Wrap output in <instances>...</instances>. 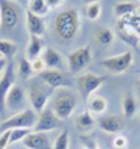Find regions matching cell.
Wrapping results in <instances>:
<instances>
[{
	"instance_id": "12",
	"label": "cell",
	"mask_w": 140,
	"mask_h": 149,
	"mask_svg": "<svg viewBox=\"0 0 140 149\" xmlns=\"http://www.w3.org/2000/svg\"><path fill=\"white\" fill-rule=\"evenodd\" d=\"M59 125V118L55 114L50 108H45L43 111H41L38 114V118H37V123H35V127H34L32 131H37V132H48V131H52V130H56Z\"/></svg>"
},
{
	"instance_id": "13",
	"label": "cell",
	"mask_w": 140,
	"mask_h": 149,
	"mask_svg": "<svg viewBox=\"0 0 140 149\" xmlns=\"http://www.w3.org/2000/svg\"><path fill=\"white\" fill-rule=\"evenodd\" d=\"M25 148L28 149H52V142L46 132L31 131L23 141Z\"/></svg>"
},
{
	"instance_id": "26",
	"label": "cell",
	"mask_w": 140,
	"mask_h": 149,
	"mask_svg": "<svg viewBox=\"0 0 140 149\" xmlns=\"http://www.w3.org/2000/svg\"><path fill=\"white\" fill-rule=\"evenodd\" d=\"M101 10H102V7H101L99 1H91L86 6V16H87L88 20L94 21L101 16Z\"/></svg>"
},
{
	"instance_id": "10",
	"label": "cell",
	"mask_w": 140,
	"mask_h": 149,
	"mask_svg": "<svg viewBox=\"0 0 140 149\" xmlns=\"http://www.w3.org/2000/svg\"><path fill=\"white\" fill-rule=\"evenodd\" d=\"M14 83H16L14 65L11 62H8L4 72L0 74V113H3L6 110V97Z\"/></svg>"
},
{
	"instance_id": "20",
	"label": "cell",
	"mask_w": 140,
	"mask_h": 149,
	"mask_svg": "<svg viewBox=\"0 0 140 149\" xmlns=\"http://www.w3.org/2000/svg\"><path fill=\"white\" fill-rule=\"evenodd\" d=\"M87 101H88V111L92 114H102L108 108V101L102 96H92Z\"/></svg>"
},
{
	"instance_id": "6",
	"label": "cell",
	"mask_w": 140,
	"mask_h": 149,
	"mask_svg": "<svg viewBox=\"0 0 140 149\" xmlns=\"http://www.w3.org/2000/svg\"><path fill=\"white\" fill-rule=\"evenodd\" d=\"M104 83H105V76L86 72L77 77V90L83 99L88 100Z\"/></svg>"
},
{
	"instance_id": "28",
	"label": "cell",
	"mask_w": 140,
	"mask_h": 149,
	"mask_svg": "<svg viewBox=\"0 0 140 149\" xmlns=\"http://www.w3.org/2000/svg\"><path fill=\"white\" fill-rule=\"evenodd\" d=\"M30 11L38 16H45L49 11V7L46 6L45 0H30Z\"/></svg>"
},
{
	"instance_id": "7",
	"label": "cell",
	"mask_w": 140,
	"mask_h": 149,
	"mask_svg": "<svg viewBox=\"0 0 140 149\" xmlns=\"http://www.w3.org/2000/svg\"><path fill=\"white\" fill-rule=\"evenodd\" d=\"M133 63V55L130 51H125L122 54H118L114 56H108V58L101 61V66L105 68L108 72L114 74H121L126 72Z\"/></svg>"
},
{
	"instance_id": "9",
	"label": "cell",
	"mask_w": 140,
	"mask_h": 149,
	"mask_svg": "<svg viewBox=\"0 0 140 149\" xmlns=\"http://www.w3.org/2000/svg\"><path fill=\"white\" fill-rule=\"evenodd\" d=\"M91 48L90 47H81V48H77L76 51L70 52L67 55V65L69 69L73 72V73H79L84 70L86 68L90 65L91 62Z\"/></svg>"
},
{
	"instance_id": "30",
	"label": "cell",
	"mask_w": 140,
	"mask_h": 149,
	"mask_svg": "<svg viewBox=\"0 0 140 149\" xmlns=\"http://www.w3.org/2000/svg\"><path fill=\"white\" fill-rule=\"evenodd\" d=\"M128 138L122 134H116L112 139V148L114 149H126L128 148Z\"/></svg>"
},
{
	"instance_id": "27",
	"label": "cell",
	"mask_w": 140,
	"mask_h": 149,
	"mask_svg": "<svg viewBox=\"0 0 140 149\" xmlns=\"http://www.w3.org/2000/svg\"><path fill=\"white\" fill-rule=\"evenodd\" d=\"M70 146V136H69V131L65 130L58 135V138L55 139L52 149H69Z\"/></svg>"
},
{
	"instance_id": "17",
	"label": "cell",
	"mask_w": 140,
	"mask_h": 149,
	"mask_svg": "<svg viewBox=\"0 0 140 149\" xmlns=\"http://www.w3.org/2000/svg\"><path fill=\"white\" fill-rule=\"evenodd\" d=\"M41 58L43 61L46 69H60L62 65H63V59H62V55L59 54V51L53 49L50 47L43 48Z\"/></svg>"
},
{
	"instance_id": "18",
	"label": "cell",
	"mask_w": 140,
	"mask_h": 149,
	"mask_svg": "<svg viewBox=\"0 0 140 149\" xmlns=\"http://www.w3.org/2000/svg\"><path fill=\"white\" fill-rule=\"evenodd\" d=\"M42 51H43V38L37 37V35H31L30 41L27 44V58L32 61V59L39 56Z\"/></svg>"
},
{
	"instance_id": "2",
	"label": "cell",
	"mask_w": 140,
	"mask_h": 149,
	"mask_svg": "<svg viewBox=\"0 0 140 149\" xmlns=\"http://www.w3.org/2000/svg\"><path fill=\"white\" fill-rule=\"evenodd\" d=\"M21 6L14 0H0V34L7 35L16 31L21 23Z\"/></svg>"
},
{
	"instance_id": "1",
	"label": "cell",
	"mask_w": 140,
	"mask_h": 149,
	"mask_svg": "<svg viewBox=\"0 0 140 149\" xmlns=\"http://www.w3.org/2000/svg\"><path fill=\"white\" fill-rule=\"evenodd\" d=\"M80 14L77 8H65L53 20V34L62 42H70L80 31Z\"/></svg>"
},
{
	"instance_id": "24",
	"label": "cell",
	"mask_w": 140,
	"mask_h": 149,
	"mask_svg": "<svg viewBox=\"0 0 140 149\" xmlns=\"http://www.w3.org/2000/svg\"><path fill=\"white\" fill-rule=\"evenodd\" d=\"M136 10V4L132 3V1H119L116 3L115 7H114V11L118 18H123V17L132 14L133 11Z\"/></svg>"
},
{
	"instance_id": "19",
	"label": "cell",
	"mask_w": 140,
	"mask_h": 149,
	"mask_svg": "<svg viewBox=\"0 0 140 149\" xmlns=\"http://www.w3.org/2000/svg\"><path fill=\"white\" fill-rule=\"evenodd\" d=\"M122 113L125 118H132L137 113V101L132 93H126L122 100Z\"/></svg>"
},
{
	"instance_id": "22",
	"label": "cell",
	"mask_w": 140,
	"mask_h": 149,
	"mask_svg": "<svg viewBox=\"0 0 140 149\" xmlns=\"http://www.w3.org/2000/svg\"><path fill=\"white\" fill-rule=\"evenodd\" d=\"M115 40V34L112 30H109L107 27H99L95 30V41L99 45H111Z\"/></svg>"
},
{
	"instance_id": "8",
	"label": "cell",
	"mask_w": 140,
	"mask_h": 149,
	"mask_svg": "<svg viewBox=\"0 0 140 149\" xmlns=\"http://www.w3.org/2000/svg\"><path fill=\"white\" fill-rule=\"evenodd\" d=\"M39 79L50 89H69L72 84L70 77L60 69H45L42 73H39Z\"/></svg>"
},
{
	"instance_id": "37",
	"label": "cell",
	"mask_w": 140,
	"mask_h": 149,
	"mask_svg": "<svg viewBox=\"0 0 140 149\" xmlns=\"http://www.w3.org/2000/svg\"><path fill=\"white\" fill-rule=\"evenodd\" d=\"M136 86H137V89L140 90V72H139V79H137V82H136Z\"/></svg>"
},
{
	"instance_id": "35",
	"label": "cell",
	"mask_w": 140,
	"mask_h": 149,
	"mask_svg": "<svg viewBox=\"0 0 140 149\" xmlns=\"http://www.w3.org/2000/svg\"><path fill=\"white\" fill-rule=\"evenodd\" d=\"M6 66H7V59L3 58V56H0V74L4 72Z\"/></svg>"
},
{
	"instance_id": "11",
	"label": "cell",
	"mask_w": 140,
	"mask_h": 149,
	"mask_svg": "<svg viewBox=\"0 0 140 149\" xmlns=\"http://www.w3.org/2000/svg\"><path fill=\"white\" fill-rule=\"evenodd\" d=\"M24 106H25V91L20 84L14 83L13 87L8 91L7 97H6V108L8 111H11L13 114H17V113L25 110Z\"/></svg>"
},
{
	"instance_id": "5",
	"label": "cell",
	"mask_w": 140,
	"mask_h": 149,
	"mask_svg": "<svg viewBox=\"0 0 140 149\" xmlns=\"http://www.w3.org/2000/svg\"><path fill=\"white\" fill-rule=\"evenodd\" d=\"M53 93V89L48 87L42 82H31L28 86V100L32 106L35 113H41L46 108V104L49 101L50 96Z\"/></svg>"
},
{
	"instance_id": "36",
	"label": "cell",
	"mask_w": 140,
	"mask_h": 149,
	"mask_svg": "<svg viewBox=\"0 0 140 149\" xmlns=\"http://www.w3.org/2000/svg\"><path fill=\"white\" fill-rule=\"evenodd\" d=\"M133 30H134V33L137 34V35H140V23H139V24H137V25H136V27H134Z\"/></svg>"
},
{
	"instance_id": "21",
	"label": "cell",
	"mask_w": 140,
	"mask_h": 149,
	"mask_svg": "<svg viewBox=\"0 0 140 149\" xmlns=\"http://www.w3.org/2000/svg\"><path fill=\"white\" fill-rule=\"evenodd\" d=\"M76 127H77V130L80 132H84V134L92 130V127H94V118H92L90 111H84V113H81L80 116L77 117Z\"/></svg>"
},
{
	"instance_id": "16",
	"label": "cell",
	"mask_w": 140,
	"mask_h": 149,
	"mask_svg": "<svg viewBox=\"0 0 140 149\" xmlns=\"http://www.w3.org/2000/svg\"><path fill=\"white\" fill-rule=\"evenodd\" d=\"M98 125L99 128L107 134H118L119 131L123 130V118L121 116H105L102 117L101 120L98 121Z\"/></svg>"
},
{
	"instance_id": "31",
	"label": "cell",
	"mask_w": 140,
	"mask_h": 149,
	"mask_svg": "<svg viewBox=\"0 0 140 149\" xmlns=\"http://www.w3.org/2000/svg\"><path fill=\"white\" fill-rule=\"evenodd\" d=\"M31 68H32L34 73H42L45 69H46V66H45V63H43V61H42L41 56H38V58H35L31 61Z\"/></svg>"
},
{
	"instance_id": "14",
	"label": "cell",
	"mask_w": 140,
	"mask_h": 149,
	"mask_svg": "<svg viewBox=\"0 0 140 149\" xmlns=\"http://www.w3.org/2000/svg\"><path fill=\"white\" fill-rule=\"evenodd\" d=\"M25 25L30 35H37V37H42L46 30V24L42 16H38L32 11H27L25 13Z\"/></svg>"
},
{
	"instance_id": "4",
	"label": "cell",
	"mask_w": 140,
	"mask_h": 149,
	"mask_svg": "<svg viewBox=\"0 0 140 149\" xmlns=\"http://www.w3.org/2000/svg\"><path fill=\"white\" fill-rule=\"evenodd\" d=\"M37 118H38V113H35L32 108H25L23 111L8 117L7 120H4L0 124V132L11 131V130H17V128L34 130Z\"/></svg>"
},
{
	"instance_id": "23",
	"label": "cell",
	"mask_w": 140,
	"mask_h": 149,
	"mask_svg": "<svg viewBox=\"0 0 140 149\" xmlns=\"http://www.w3.org/2000/svg\"><path fill=\"white\" fill-rule=\"evenodd\" d=\"M17 52V44L8 38H0V56L6 59L13 58Z\"/></svg>"
},
{
	"instance_id": "39",
	"label": "cell",
	"mask_w": 140,
	"mask_h": 149,
	"mask_svg": "<svg viewBox=\"0 0 140 149\" xmlns=\"http://www.w3.org/2000/svg\"><path fill=\"white\" fill-rule=\"evenodd\" d=\"M139 45H140V42H139Z\"/></svg>"
},
{
	"instance_id": "15",
	"label": "cell",
	"mask_w": 140,
	"mask_h": 149,
	"mask_svg": "<svg viewBox=\"0 0 140 149\" xmlns=\"http://www.w3.org/2000/svg\"><path fill=\"white\" fill-rule=\"evenodd\" d=\"M116 30H118V34H119V37H121L122 41H125L126 44H129L132 47H139V42H140L139 35L134 33V30L125 21L123 18H119L118 20Z\"/></svg>"
},
{
	"instance_id": "34",
	"label": "cell",
	"mask_w": 140,
	"mask_h": 149,
	"mask_svg": "<svg viewBox=\"0 0 140 149\" xmlns=\"http://www.w3.org/2000/svg\"><path fill=\"white\" fill-rule=\"evenodd\" d=\"M62 1H63V0H45L46 6H48L49 8H56L58 6L62 4Z\"/></svg>"
},
{
	"instance_id": "33",
	"label": "cell",
	"mask_w": 140,
	"mask_h": 149,
	"mask_svg": "<svg viewBox=\"0 0 140 149\" xmlns=\"http://www.w3.org/2000/svg\"><path fill=\"white\" fill-rule=\"evenodd\" d=\"M10 145V131L0 132V149H6Z\"/></svg>"
},
{
	"instance_id": "25",
	"label": "cell",
	"mask_w": 140,
	"mask_h": 149,
	"mask_svg": "<svg viewBox=\"0 0 140 149\" xmlns=\"http://www.w3.org/2000/svg\"><path fill=\"white\" fill-rule=\"evenodd\" d=\"M17 70H18V74L23 77V79H28V77H31L34 73L32 68H31V61L28 58H21L20 59V62H18V68H17Z\"/></svg>"
},
{
	"instance_id": "38",
	"label": "cell",
	"mask_w": 140,
	"mask_h": 149,
	"mask_svg": "<svg viewBox=\"0 0 140 149\" xmlns=\"http://www.w3.org/2000/svg\"><path fill=\"white\" fill-rule=\"evenodd\" d=\"M88 3H91V1H99V0H87Z\"/></svg>"
},
{
	"instance_id": "32",
	"label": "cell",
	"mask_w": 140,
	"mask_h": 149,
	"mask_svg": "<svg viewBox=\"0 0 140 149\" xmlns=\"http://www.w3.org/2000/svg\"><path fill=\"white\" fill-rule=\"evenodd\" d=\"M80 139H81L83 145L86 146V149H99V145L88 135H81Z\"/></svg>"
},
{
	"instance_id": "29",
	"label": "cell",
	"mask_w": 140,
	"mask_h": 149,
	"mask_svg": "<svg viewBox=\"0 0 140 149\" xmlns=\"http://www.w3.org/2000/svg\"><path fill=\"white\" fill-rule=\"evenodd\" d=\"M32 130H27V128H17L10 131V143H16V142L24 141L25 136L31 132Z\"/></svg>"
},
{
	"instance_id": "3",
	"label": "cell",
	"mask_w": 140,
	"mask_h": 149,
	"mask_svg": "<svg viewBox=\"0 0 140 149\" xmlns=\"http://www.w3.org/2000/svg\"><path fill=\"white\" fill-rule=\"evenodd\" d=\"M77 107V96L69 89H60L53 97L52 111L59 120H66Z\"/></svg>"
},
{
	"instance_id": "40",
	"label": "cell",
	"mask_w": 140,
	"mask_h": 149,
	"mask_svg": "<svg viewBox=\"0 0 140 149\" xmlns=\"http://www.w3.org/2000/svg\"><path fill=\"white\" fill-rule=\"evenodd\" d=\"M139 52H140V49H139Z\"/></svg>"
}]
</instances>
